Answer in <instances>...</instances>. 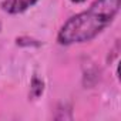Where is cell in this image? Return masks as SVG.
<instances>
[{
  "label": "cell",
  "mask_w": 121,
  "mask_h": 121,
  "mask_svg": "<svg viewBox=\"0 0 121 121\" xmlns=\"http://www.w3.org/2000/svg\"><path fill=\"white\" fill-rule=\"evenodd\" d=\"M120 9V0H95L91 7L71 17L60 30L61 44L88 41L95 37L114 19Z\"/></svg>",
  "instance_id": "obj_1"
},
{
  "label": "cell",
  "mask_w": 121,
  "mask_h": 121,
  "mask_svg": "<svg viewBox=\"0 0 121 121\" xmlns=\"http://www.w3.org/2000/svg\"><path fill=\"white\" fill-rule=\"evenodd\" d=\"M37 0H6L3 3V9L12 14H17L33 6Z\"/></svg>",
  "instance_id": "obj_2"
},
{
  "label": "cell",
  "mask_w": 121,
  "mask_h": 121,
  "mask_svg": "<svg viewBox=\"0 0 121 121\" xmlns=\"http://www.w3.org/2000/svg\"><path fill=\"white\" fill-rule=\"evenodd\" d=\"M30 91H31V97H39L41 93H43V83L39 80V78H33V83H31V88H30Z\"/></svg>",
  "instance_id": "obj_3"
},
{
  "label": "cell",
  "mask_w": 121,
  "mask_h": 121,
  "mask_svg": "<svg viewBox=\"0 0 121 121\" xmlns=\"http://www.w3.org/2000/svg\"><path fill=\"white\" fill-rule=\"evenodd\" d=\"M71 2H74V3H81V2H84V0H71Z\"/></svg>",
  "instance_id": "obj_4"
}]
</instances>
